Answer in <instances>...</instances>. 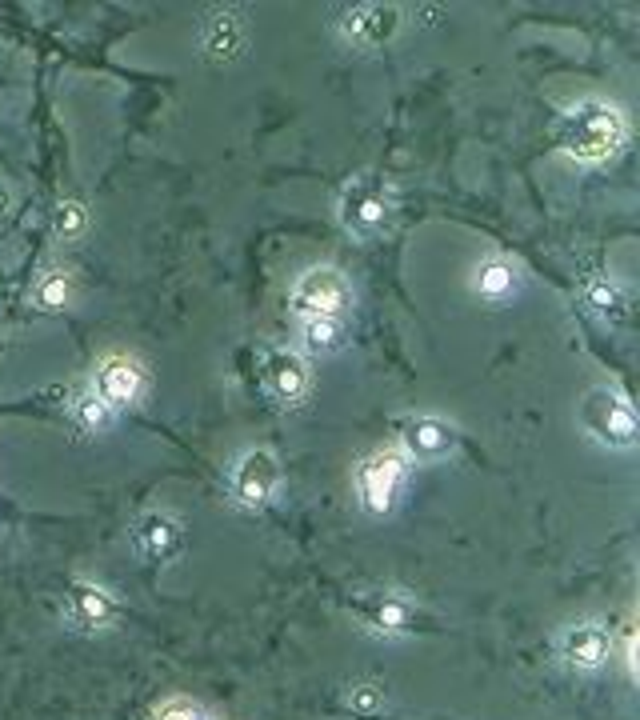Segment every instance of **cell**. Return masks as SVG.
<instances>
[{
	"instance_id": "1",
	"label": "cell",
	"mask_w": 640,
	"mask_h": 720,
	"mask_svg": "<svg viewBox=\"0 0 640 720\" xmlns=\"http://www.w3.org/2000/svg\"><path fill=\"white\" fill-rule=\"evenodd\" d=\"M628 136L624 116L604 100H584L556 120V148L576 160H604Z\"/></svg>"
},
{
	"instance_id": "2",
	"label": "cell",
	"mask_w": 640,
	"mask_h": 720,
	"mask_svg": "<svg viewBox=\"0 0 640 720\" xmlns=\"http://www.w3.org/2000/svg\"><path fill=\"white\" fill-rule=\"evenodd\" d=\"M336 212H340V224L348 232L372 236V232L384 228V220L392 212V196H388V188H384V180L376 172H360L340 188Z\"/></svg>"
},
{
	"instance_id": "3",
	"label": "cell",
	"mask_w": 640,
	"mask_h": 720,
	"mask_svg": "<svg viewBox=\"0 0 640 720\" xmlns=\"http://www.w3.org/2000/svg\"><path fill=\"white\" fill-rule=\"evenodd\" d=\"M580 424L608 448H632L636 444V412L628 400L612 388H592L580 404Z\"/></svg>"
},
{
	"instance_id": "4",
	"label": "cell",
	"mask_w": 640,
	"mask_h": 720,
	"mask_svg": "<svg viewBox=\"0 0 640 720\" xmlns=\"http://www.w3.org/2000/svg\"><path fill=\"white\" fill-rule=\"evenodd\" d=\"M352 300V288L340 268H308L292 284V308L304 316H340Z\"/></svg>"
},
{
	"instance_id": "5",
	"label": "cell",
	"mask_w": 640,
	"mask_h": 720,
	"mask_svg": "<svg viewBox=\"0 0 640 720\" xmlns=\"http://www.w3.org/2000/svg\"><path fill=\"white\" fill-rule=\"evenodd\" d=\"M356 480H360V500H364V508H368L372 516H384V512L396 504V492H400V480H404V456L392 452V448L372 452V456H364Z\"/></svg>"
},
{
	"instance_id": "6",
	"label": "cell",
	"mask_w": 640,
	"mask_h": 720,
	"mask_svg": "<svg viewBox=\"0 0 640 720\" xmlns=\"http://www.w3.org/2000/svg\"><path fill=\"white\" fill-rule=\"evenodd\" d=\"M232 496L244 504V508H260L268 504V496L276 492L280 484V464L268 448H248L236 464H232Z\"/></svg>"
},
{
	"instance_id": "7",
	"label": "cell",
	"mask_w": 640,
	"mask_h": 720,
	"mask_svg": "<svg viewBox=\"0 0 640 720\" xmlns=\"http://www.w3.org/2000/svg\"><path fill=\"white\" fill-rule=\"evenodd\" d=\"M336 28H340V36H344L352 48H380L384 40L396 36V28H400V8H396V4H356V8L340 12Z\"/></svg>"
},
{
	"instance_id": "8",
	"label": "cell",
	"mask_w": 640,
	"mask_h": 720,
	"mask_svg": "<svg viewBox=\"0 0 640 720\" xmlns=\"http://www.w3.org/2000/svg\"><path fill=\"white\" fill-rule=\"evenodd\" d=\"M264 384L276 400L284 404H300L308 392V364L292 352V348H272L264 356Z\"/></svg>"
},
{
	"instance_id": "9",
	"label": "cell",
	"mask_w": 640,
	"mask_h": 720,
	"mask_svg": "<svg viewBox=\"0 0 640 720\" xmlns=\"http://www.w3.org/2000/svg\"><path fill=\"white\" fill-rule=\"evenodd\" d=\"M132 536H136V548H140L148 560H156V564L172 560V556L184 548V524H180L172 512H148V516H140Z\"/></svg>"
},
{
	"instance_id": "10",
	"label": "cell",
	"mask_w": 640,
	"mask_h": 720,
	"mask_svg": "<svg viewBox=\"0 0 640 720\" xmlns=\"http://www.w3.org/2000/svg\"><path fill=\"white\" fill-rule=\"evenodd\" d=\"M140 368H136V360H128V356H108L104 364H100V372H96V396L108 404V408H124V404H132L136 396H140Z\"/></svg>"
},
{
	"instance_id": "11",
	"label": "cell",
	"mask_w": 640,
	"mask_h": 720,
	"mask_svg": "<svg viewBox=\"0 0 640 720\" xmlns=\"http://www.w3.org/2000/svg\"><path fill=\"white\" fill-rule=\"evenodd\" d=\"M400 440H404V452L416 456V460H440V456H448V452L456 448V432H452L444 420H436V416H416V420H408L404 432H400Z\"/></svg>"
},
{
	"instance_id": "12",
	"label": "cell",
	"mask_w": 640,
	"mask_h": 720,
	"mask_svg": "<svg viewBox=\"0 0 640 720\" xmlns=\"http://www.w3.org/2000/svg\"><path fill=\"white\" fill-rule=\"evenodd\" d=\"M560 652L576 668H600L608 660V652H612V636L600 624H576V628L564 632Z\"/></svg>"
},
{
	"instance_id": "13",
	"label": "cell",
	"mask_w": 640,
	"mask_h": 720,
	"mask_svg": "<svg viewBox=\"0 0 640 720\" xmlns=\"http://www.w3.org/2000/svg\"><path fill=\"white\" fill-rule=\"evenodd\" d=\"M112 616H116V604H112V596H108L100 584L76 580V584L68 588V620H72V624H80V628H104Z\"/></svg>"
},
{
	"instance_id": "14",
	"label": "cell",
	"mask_w": 640,
	"mask_h": 720,
	"mask_svg": "<svg viewBox=\"0 0 640 720\" xmlns=\"http://www.w3.org/2000/svg\"><path fill=\"white\" fill-rule=\"evenodd\" d=\"M200 44H204V56H208V60H216V64L232 60V56L244 48V28H240L236 12H212V16L204 20Z\"/></svg>"
},
{
	"instance_id": "15",
	"label": "cell",
	"mask_w": 640,
	"mask_h": 720,
	"mask_svg": "<svg viewBox=\"0 0 640 720\" xmlns=\"http://www.w3.org/2000/svg\"><path fill=\"white\" fill-rule=\"evenodd\" d=\"M472 292L488 304H504L516 292V264H508L504 256H488L476 264L472 272Z\"/></svg>"
},
{
	"instance_id": "16",
	"label": "cell",
	"mask_w": 640,
	"mask_h": 720,
	"mask_svg": "<svg viewBox=\"0 0 640 720\" xmlns=\"http://www.w3.org/2000/svg\"><path fill=\"white\" fill-rule=\"evenodd\" d=\"M360 616L376 628V632H408L412 628V604L396 592H376L360 604Z\"/></svg>"
},
{
	"instance_id": "17",
	"label": "cell",
	"mask_w": 640,
	"mask_h": 720,
	"mask_svg": "<svg viewBox=\"0 0 640 720\" xmlns=\"http://www.w3.org/2000/svg\"><path fill=\"white\" fill-rule=\"evenodd\" d=\"M304 344L312 352H336L344 348V324L340 316H304Z\"/></svg>"
},
{
	"instance_id": "18",
	"label": "cell",
	"mask_w": 640,
	"mask_h": 720,
	"mask_svg": "<svg viewBox=\"0 0 640 720\" xmlns=\"http://www.w3.org/2000/svg\"><path fill=\"white\" fill-rule=\"evenodd\" d=\"M68 296H72V280H68L64 268H52V272L40 276V284H36V304H40L44 312H60V308L68 304Z\"/></svg>"
},
{
	"instance_id": "19",
	"label": "cell",
	"mask_w": 640,
	"mask_h": 720,
	"mask_svg": "<svg viewBox=\"0 0 640 720\" xmlns=\"http://www.w3.org/2000/svg\"><path fill=\"white\" fill-rule=\"evenodd\" d=\"M72 416H76V424H80L84 432H104L108 420H112V408H108L96 392H80V396L72 400Z\"/></svg>"
},
{
	"instance_id": "20",
	"label": "cell",
	"mask_w": 640,
	"mask_h": 720,
	"mask_svg": "<svg viewBox=\"0 0 640 720\" xmlns=\"http://www.w3.org/2000/svg\"><path fill=\"white\" fill-rule=\"evenodd\" d=\"M584 300H588L600 316H608V320H620V316H624V292H620L612 280H592L588 292H584Z\"/></svg>"
},
{
	"instance_id": "21",
	"label": "cell",
	"mask_w": 640,
	"mask_h": 720,
	"mask_svg": "<svg viewBox=\"0 0 640 720\" xmlns=\"http://www.w3.org/2000/svg\"><path fill=\"white\" fill-rule=\"evenodd\" d=\"M52 228H56V236H60V240H76V236L88 228V212H84V204H80V200H64V204L56 208V216H52Z\"/></svg>"
},
{
	"instance_id": "22",
	"label": "cell",
	"mask_w": 640,
	"mask_h": 720,
	"mask_svg": "<svg viewBox=\"0 0 640 720\" xmlns=\"http://www.w3.org/2000/svg\"><path fill=\"white\" fill-rule=\"evenodd\" d=\"M348 708H352V712H360V716H372V712H380V708H384V696H380V688H376V684H352V692H348Z\"/></svg>"
},
{
	"instance_id": "23",
	"label": "cell",
	"mask_w": 640,
	"mask_h": 720,
	"mask_svg": "<svg viewBox=\"0 0 640 720\" xmlns=\"http://www.w3.org/2000/svg\"><path fill=\"white\" fill-rule=\"evenodd\" d=\"M152 720H208L192 700H168V704H160L156 708V716Z\"/></svg>"
},
{
	"instance_id": "24",
	"label": "cell",
	"mask_w": 640,
	"mask_h": 720,
	"mask_svg": "<svg viewBox=\"0 0 640 720\" xmlns=\"http://www.w3.org/2000/svg\"><path fill=\"white\" fill-rule=\"evenodd\" d=\"M4 208H8V192L0 188V216H4Z\"/></svg>"
}]
</instances>
